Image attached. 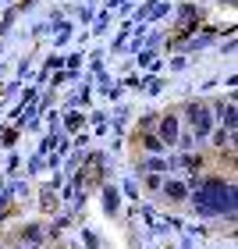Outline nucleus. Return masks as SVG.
<instances>
[{
    "instance_id": "14",
    "label": "nucleus",
    "mask_w": 238,
    "mask_h": 249,
    "mask_svg": "<svg viewBox=\"0 0 238 249\" xmlns=\"http://www.w3.org/2000/svg\"><path fill=\"white\" fill-rule=\"evenodd\" d=\"M78 124H82V118H78V114H71V118H68V132H75Z\"/></svg>"
},
{
    "instance_id": "2",
    "label": "nucleus",
    "mask_w": 238,
    "mask_h": 249,
    "mask_svg": "<svg viewBox=\"0 0 238 249\" xmlns=\"http://www.w3.org/2000/svg\"><path fill=\"white\" fill-rule=\"evenodd\" d=\"M181 114V128H188V135H192V142H206L210 139V132L217 128V121H213V110H210V104L206 100H188L185 107L178 110Z\"/></svg>"
},
{
    "instance_id": "1",
    "label": "nucleus",
    "mask_w": 238,
    "mask_h": 249,
    "mask_svg": "<svg viewBox=\"0 0 238 249\" xmlns=\"http://www.w3.org/2000/svg\"><path fill=\"white\" fill-rule=\"evenodd\" d=\"M188 185V203L196 210V217L210 221V217H224L235 224V210H238V185L228 175H199V178H185Z\"/></svg>"
},
{
    "instance_id": "5",
    "label": "nucleus",
    "mask_w": 238,
    "mask_h": 249,
    "mask_svg": "<svg viewBox=\"0 0 238 249\" xmlns=\"http://www.w3.org/2000/svg\"><path fill=\"white\" fill-rule=\"evenodd\" d=\"M160 196H164L167 203H174V207L188 203V185H185V178H164V185H160Z\"/></svg>"
},
{
    "instance_id": "7",
    "label": "nucleus",
    "mask_w": 238,
    "mask_h": 249,
    "mask_svg": "<svg viewBox=\"0 0 238 249\" xmlns=\"http://www.w3.org/2000/svg\"><path fill=\"white\" fill-rule=\"evenodd\" d=\"M206 142L213 146V150H235V132H228V128H221V124H217V128L210 132Z\"/></svg>"
},
{
    "instance_id": "8",
    "label": "nucleus",
    "mask_w": 238,
    "mask_h": 249,
    "mask_svg": "<svg viewBox=\"0 0 238 249\" xmlns=\"http://www.w3.org/2000/svg\"><path fill=\"white\" fill-rule=\"evenodd\" d=\"M167 167H171V160H164V157H146V160L139 164L142 175H164Z\"/></svg>"
},
{
    "instance_id": "10",
    "label": "nucleus",
    "mask_w": 238,
    "mask_h": 249,
    "mask_svg": "<svg viewBox=\"0 0 238 249\" xmlns=\"http://www.w3.org/2000/svg\"><path fill=\"white\" fill-rule=\"evenodd\" d=\"M142 146H146V153H164V150H167V146L156 139L153 132H142Z\"/></svg>"
},
{
    "instance_id": "11",
    "label": "nucleus",
    "mask_w": 238,
    "mask_h": 249,
    "mask_svg": "<svg viewBox=\"0 0 238 249\" xmlns=\"http://www.w3.org/2000/svg\"><path fill=\"white\" fill-rule=\"evenodd\" d=\"M11 203H15V189H4L0 192V221L11 213Z\"/></svg>"
},
{
    "instance_id": "4",
    "label": "nucleus",
    "mask_w": 238,
    "mask_h": 249,
    "mask_svg": "<svg viewBox=\"0 0 238 249\" xmlns=\"http://www.w3.org/2000/svg\"><path fill=\"white\" fill-rule=\"evenodd\" d=\"M18 242L47 246V242H50V228H47V221H25V224H18V231H15V246H18Z\"/></svg>"
},
{
    "instance_id": "9",
    "label": "nucleus",
    "mask_w": 238,
    "mask_h": 249,
    "mask_svg": "<svg viewBox=\"0 0 238 249\" xmlns=\"http://www.w3.org/2000/svg\"><path fill=\"white\" fill-rule=\"evenodd\" d=\"M103 207H107L110 217H118V189H114V185L103 189Z\"/></svg>"
},
{
    "instance_id": "12",
    "label": "nucleus",
    "mask_w": 238,
    "mask_h": 249,
    "mask_svg": "<svg viewBox=\"0 0 238 249\" xmlns=\"http://www.w3.org/2000/svg\"><path fill=\"white\" fill-rule=\"evenodd\" d=\"M164 178H167V175H146V178H142V185H146V192H160V185H164Z\"/></svg>"
},
{
    "instance_id": "15",
    "label": "nucleus",
    "mask_w": 238,
    "mask_h": 249,
    "mask_svg": "<svg viewBox=\"0 0 238 249\" xmlns=\"http://www.w3.org/2000/svg\"><path fill=\"white\" fill-rule=\"evenodd\" d=\"M15 249H47V246H29V242H18Z\"/></svg>"
},
{
    "instance_id": "6",
    "label": "nucleus",
    "mask_w": 238,
    "mask_h": 249,
    "mask_svg": "<svg viewBox=\"0 0 238 249\" xmlns=\"http://www.w3.org/2000/svg\"><path fill=\"white\" fill-rule=\"evenodd\" d=\"M199 21H203V11H199L196 4H185V7L178 11V29H181V32H188L192 25H199Z\"/></svg>"
},
{
    "instance_id": "3",
    "label": "nucleus",
    "mask_w": 238,
    "mask_h": 249,
    "mask_svg": "<svg viewBox=\"0 0 238 249\" xmlns=\"http://www.w3.org/2000/svg\"><path fill=\"white\" fill-rule=\"evenodd\" d=\"M181 114L178 110H164V114H156V124H153V135L160 139L167 150H178V139H181Z\"/></svg>"
},
{
    "instance_id": "13",
    "label": "nucleus",
    "mask_w": 238,
    "mask_h": 249,
    "mask_svg": "<svg viewBox=\"0 0 238 249\" xmlns=\"http://www.w3.org/2000/svg\"><path fill=\"white\" fill-rule=\"evenodd\" d=\"M153 124H156V114H142L139 118V135L142 132H153Z\"/></svg>"
}]
</instances>
